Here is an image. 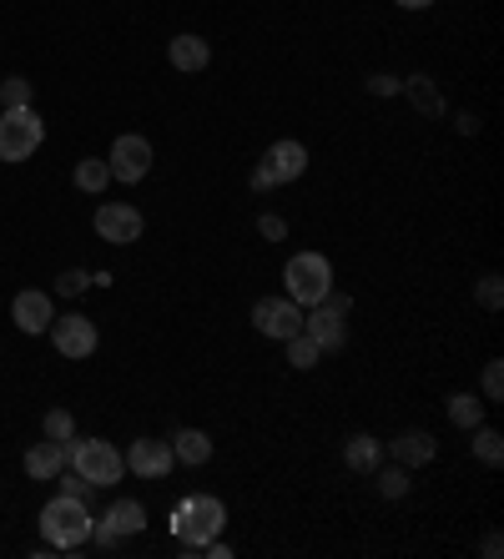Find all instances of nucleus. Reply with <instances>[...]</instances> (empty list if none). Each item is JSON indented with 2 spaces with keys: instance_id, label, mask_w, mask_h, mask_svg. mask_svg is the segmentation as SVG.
I'll use <instances>...</instances> for the list:
<instances>
[{
  "instance_id": "1",
  "label": "nucleus",
  "mask_w": 504,
  "mask_h": 559,
  "mask_svg": "<svg viewBox=\"0 0 504 559\" xmlns=\"http://www.w3.org/2000/svg\"><path fill=\"white\" fill-rule=\"evenodd\" d=\"M92 524H96V514L86 509V499L56 495L51 504L40 509V539L51 549H67V555L92 545Z\"/></svg>"
},
{
  "instance_id": "2",
  "label": "nucleus",
  "mask_w": 504,
  "mask_h": 559,
  "mask_svg": "<svg viewBox=\"0 0 504 559\" xmlns=\"http://www.w3.org/2000/svg\"><path fill=\"white\" fill-rule=\"evenodd\" d=\"M283 298H292L298 308H313L333 293V262L323 252H292L288 267H283Z\"/></svg>"
},
{
  "instance_id": "3",
  "label": "nucleus",
  "mask_w": 504,
  "mask_h": 559,
  "mask_svg": "<svg viewBox=\"0 0 504 559\" xmlns=\"http://www.w3.org/2000/svg\"><path fill=\"white\" fill-rule=\"evenodd\" d=\"M348 312H353V298H344L333 287L323 302L303 308V333L319 343V353H344L348 348Z\"/></svg>"
},
{
  "instance_id": "4",
  "label": "nucleus",
  "mask_w": 504,
  "mask_h": 559,
  "mask_svg": "<svg viewBox=\"0 0 504 559\" xmlns=\"http://www.w3.org/2000/svg\"><path fill=\"white\" fill-rule=\"evenodd\" d=\"M46 142V121L31 106H5L0 111V162H31Z\"/></svg>"
},
{
  "instance_id": "5",
  "label": "nucleus",
  "mask_w": 504,
  "mask_h": 559,
  "mask_svg": "<svg viewBox=\"0 0 504 559\" xmlns=\"http://www.w3.org/2000/svg\"><path fill=\"white\" fill-rule=\"evenodd\" d=\"M227 524V504L217 495H192L182 499V509H177V534H182V545L197 555L207 539H217Z\"/></svg>"
},
{
  "instance_id": "6",
  "label": "nucleus",
  "mask_w": 504,
  "mask_h": 559,
  "mask_svg": "<svg viewBox=\"0 0 504 559\" xmlns=\"http://www.w3.org/2000/svg\"><path fill=\"white\" fill-rule=\"evenodd\" d=\"M71 468H76L92 489H111V484H121V474H127V459H121L107 439H71Z\"/></svg>"
},
{
  "instance_id": "7",
  "label": "nucleus",
  "mask_w": 504,
  "mask_h": 559,
  "mask_svg": "<svg viewBox=\"0 0 504 559\" xmlns=\"http://www.w3.org/2000/svg\"><path fill=\"white\" fill-rule=\"evenodd\" d=\"M308 171V146L292 142V136H283V142H273L263 152V167L252 171V192H267V187H288L298 182Z\"/></svg>"
},
{
  "instance_id": "8",
  "label": "nucleus",
  "mask_w": 504,
  "mask_h": 559,
  "mask_svg": "<svg viewBox=\"0 0 504 559\" xmlns=\"http://www.w3.org/2000/svg\"><path fill=\"white\" fill-rule=\"evenodd\" d=\"M252 328L273 343H288L292 333H303V308L292 298H257L252 302Z\"/></svg>"
},
{
  "instance_id": "9",
  "label": "nucleus",
  "mask_w": 504,
  "mask_h": 559,
  "mask_svg": "<svg viewBox=\"0 0 504 559\" xmlns=\"http://www.w3.org/2000/svg\"><path fill=\"white\" fill-rule=\"evenodd\" d=\"M107 167H111V182H127V187L142 182L146 171H152V142H146V136H136V131L117 136V142H111Z\"/></svg>"
},
{
  "instance_id": "10",
  "label": "nucleus",
  "mask_w": 504,
  "mask_h": 559,
  "mask_svg": "<svg viewBox=\"0 0 504 559\" xmlns=\"http://www.w3.org/2000/svg\"><path fill=\"white\" fill-rule=\"evenodd\" d=\"M46 333H51L56 353H61V358H71V364H76V358H92V353H96V323L86 318V312L51 318V328H46Z\"/></svg>"
},
{
  "instance_id": "11",
  "label": "nucleus",
  "mask_w": 504,
  "mask_h": 559,
  "mask_svg": "<svg viewBox=\"0 0 504 559\" xmlns=\"http://www.w3.org/2000/svg\"><path fill=\"white\" fill-rule=\"evenodd\" d=\"M146 227V217L132 207V202H101L96 207V237L101 242H111V248H127V242H136Z\"/></svg>"
},
{
  "instance_id": "12",
  "label": "nucleus",
  "mask_w": 504,
  "mask_h": 559,
  "mask_svg": "<svg viewBox=\"0 0 504 559\" xmlns=\"http://www.w3.org/2000/svg\"><path fill=\"white\" fill-rule=\"evenodd\" d=\"M121 459H127V468H132L136 479H167V474L177 468L172 439H136Z\"/></svg>"
},
{
  "instance_id": "13",
  "label": "nucleus",
  "mask_w": 504,
  "mask_h": 559,
  "mask_svg": "<svg viewBox=\"0 0 504 559\" xmlns=\"http://www.w3.org/2000/svg\"><path fill=\"white\" fill-rule=\"evenodd\" d=\"M51 318H56V308H51V298H46V293H15V302H11V323L21 328V333H31V338H36V333H46V328H51Z\"/></svg>"
},
{
  "instance_id": "14",
  "label": "nucleus",
  "mask_w": 504,
  "mask_h": 559,
  "mask_svg": "<svg viewBox=\"0 0 504 559\" xmlns=\"http://www.w3.org/2000/svg\"><path fill=\"white\" fill-rule=\"evenodd\" d=\"M388 454H394V464H404V468H419V464H434V454H439V443H434V433H424V429H409V433H398L394 443H384Z\"/></svg>"
},
{
  "instance_id": "15",
  "label": "nucleus",
  "mask_w": 504,
  "mask_h": 559,
  "mask_svg": "<svg viewBox=\"0 0 504 559\" xmlns=\"http://www.w3.org/2000/svg\"><path fill=\"white\" fill-rule=\"evenodd\" d=\"M167 61H172L177 71H187V76H197V71H207V61H213V46L202 36H192V31H182V36H172V46H167Z\"/></svg>"
},
{
  "instance_id": "16",
  "label": "nucleus",
  "mask_w": 504,
  "mask_h": 559,
  "mask_svg": "<svg viewBox=\"0 0 504 559\" xmlns=\"http://www.w3.org/2000/svg\"><path fill=\"white\" fill-rule=\"evenodd\" d=\"M67 464H71V443L46 439V443H31L26 449V474L31 479H56Z\"/></svg>"
},
{
  "instance_id": "17",
  "label": "nucleus",
  "mask_w": 504,
  "mask_h": 559,
  "mask_svg": "<svg viewBox=\"0 0 504 559\" xmlns=\"http://www.w3.org/2000/svg\"><path fill=\"white\" fill-rule=\"evenodd\" d=\"M344 464L353 468V474H373V468L384 464V443L373 439V433H353V439L344 443Z\"/></svg>"
},
{
  "instance_id": "18",
  "label": "nucleus",
  "mask_w": 504,
  "mask_h": 559,
  "mask_svg": "<svg viewBox=\"0 0 504 559\" xmlns=\"http://www.w3.org/2000/svg\"><path fill=\"white\" fill-rule=\"evenodd\" d=\"M101 520H107L121 539H136V534L146 530V509H142V499H111V509Z\"/></svg>"
},
{
  "instance_id": "19",
  "label": "nucleus",
  "mask_w": 504,
  "mask_h": 559,
  "mask_svg": "<svg viewBox=\"0 0 504 559\" xmlns=\"http://www.w3.org/2000/svg\"><path fill=\"white\" fill-rule=\"evenodd\" d=\"M172 454H177V464L202 468L207 459H213V439H207L202 429H177L172 433Z\"/></svg>"
},
{
  "instance_id": "20",
  "label": "nucleus",
  "mask_w": 504,
  "mask_h": 559,
  "mask_svg": "<svg viewBox=\"0 0 504 559\" xmlns=\"http://www.w3.org/2000/svg\"><path fill=\"white\" fill-rule=\"evenodd\" d=\"M444 414H449V424L454 429H479V424H484V404H479L475 393H454L449 399V408H444Z\"/></svg>"
},
{
  "instance_id": "21",
  "label": "nucleus",
  "mask_w": 504,
  "mask_h": 559,
  "mask_svg": "<svg viewBox=\"0 0 504 559\" xmlns=\"http://www.w3.org/2000/svg\"><path fill=\"white\" fill-rule=\"evenodd\" d=\"M404 92H409L413 111H424V117H439V111H444V96H439V86L429 76H409L404 81Z\"/></svg>"
},
{
  "instance_id": "22",
  "label": "nucleus",
  "mask_w": 504,
  "mask_h": 559,
  "mask_svg": "<svg viewBox=\"0 0 504 559\" xmlns=\"http://www.w3.org/2000/svg\"><path fill=\"white\" fill-rule=\"evenodd\" d=\"M107 182H111L107 156H86V162H76V187L81 192H107Z\"/></svg>"
},
{
  "instance_id": "23",
  "label": "nucleus",
  "mask_w": 504,
  "mask_h": 559,
  "mask_svg": "<svg viewBox=\"0 0 504 559\" xmlns=\"http://www.w3.org/2000/svg\"><path fill=\"white\" fill-rule=\"evenodd\" d=\"M475 433V443H469V449H475V459L479 464H504V433L500 429H484V424H479V429H469Z\"/></svg>"
},
{
  "instance_id": "24",
  "label": "nucleus",
  "mask_w": 504,
  "mask_h": 559,
  "mask_svg": "<svg viewBox=\"0 0 504 559\" xmlns=\"http://www.w3.org/2000/svg\"><path fill=\"white\" fill-rule=\"evenodd\" d=\"M283 348H288V364L298 368V373H308V368H319V358H323L319 343L308 338V333H292V338L283 343Z\"/></svg>"
},
{
  "instance_id": "25",
  "label": "nucleus",
  "mask_w": 504,
  "mask_h": 559,
  "mask_svg": "<svg viewBox=\"0 0 504 559\" xmlns=\"http://www.w3.org/2000/svg\"><path fill=\"white\" fill-rule=\"evenodd\" d=\"M373 479H379V495H384V499H404V495H409V468H404V464L373 468Z\"/></svg>"
},
{
  "instance_id": "26",
  "label": "nucleus",
  "mask_w": 504,
  "mask_h": 559,
  "mask_svg": "<svg viewBox=\"0 0 504 559\" xmlns=\"http://www.w3.org/2000/svg\"><path fill=\"white\" fill-rule=\"evenodd\" d=\"M40 429H46V439L71 443L76 439V418H71V408H51V414L40 418Z\"/></svg>"
},
{
  "instance_id": "27",
  "label": "nucleus",
  "mask_w": 504,
  "mask_h": 559,
  "mask_svg": "<svg viewBox=\"0 0 504 559\" xmlns=\"http://www.w3.org/2000/svg\"><path fill=\"white\" fill-rule=\"evenodd\" d=\"M0 106H31V81L26 76H5V81H0Z\"/></svg>"
},
{
  "instance_id": "28",
  "label": "nucleus",
  "mask_w": 504,
  "mask_h": 559,
  "mask_svg": "<svg viewBox=\"0 0 504 559\" xmlns=\"http://www.w3.org/2000/svg\"><path fill=\"white\" fill-rule=\"evenodd\" d=\"M500 302H504V277L490 273L484 283H479V308H484V312H500Z\"/></svg>"
},
{
  "instance_id": "29",
  "label": "nucleus",
  "mask_w": 504,
  "mask_h": 559,
  "mask_svg": "<svg viewBox=\"0 0 504 559\" xmlns=\"http://www.w3.org/2000/svg\"><path fill=\"white\" fill-rule=\"evenodd\" d=\"M56 479H61V495H71V499H92L96 495V489H92V484H86V479H81V474H76V468H61V474H56Z\"/></svg>"
},
{
  "instance_id": "30",
  "label": "nucleus",
  "mask_w": 504,
  "mask_h": 559,
  "mask_svg": "<svg viewBox=\"0 0 504 559\" xmlns=\"http://www.w3.org/2000/svg\"><path fill=\"white\" fill-rule=\"evenodd\" d=\"M484 399H490V404H500V399H504V364H500V358H494V364H484Z\"/></svg>"
},
{
  "instance_id": "31",
  "label": "nucleus",
  "mask_w": 504,
  "mask_h": 559,
  "mask_svg": "<svg viewBox=\"0 0 504 559\" xmlns=\"http://www.w3.org/2000/svg\"><path fill=\"white\" fill-rule=\"evenodd\" d=\"M86 287H92V277L81 273V267H71V273L56 277V293H61V298H76V293H86Z\"/></svg>"
},
{
  "instance_id": "32",
  "label": "nucleus",
  "mask_w": 504,
  "mask_h": 559,
  "mask_svg": "<svg viewBox=\"0 0 504 559\" xmlns=\"http://www.w3.org/2000/svg\"><path fill=\"white\" fill-rule=\"evenodd\" d=\"M92 545H96V549H121V534L111 530L107 520H96V524H92Z\"/></svg>"
},
{
  "instance_id": "33",
  "label": "nucleus",
  "mask_w": 504,
  "mask_h": 559,
  "mask_svg": "<svg viewBox=\"0 0 504 559\" xmlns=\"http://www.w3.org/2000/svg\"><path fill=\"white\" fill-rule=\"evenodd\" d=\"M257 233H263L267 242H283V237H288V222L273 217V212H263V217H257Z\"/></svg>"
},
{
  "instance_id": "34",
  "label": "nucleus",
  "mask_w": 504,
  "mask_h": 559,
  "mask_svg": "<svg viewBox=\"0 0 504 559\" xmlns=\"http://www.w3.org/2000/svg\"><path fill=\"white\" fill-rule=\"evenodd\" d=\"M398 86H404V81H394V76H369V92L373 96H394Z\"/></svg>"
},
{
  "instance_id": "35",
  "label": "nucleus",
  "mask_w": 504,
  "mask_h": 559,
  "mask_svg": "<svg viewBox=\"0 0 504 559\" xmlns=\"http://www.w3.org/2000/svg\"><path fill=\"white\" fill-rule=\"evenodd\" d=\"M479 549H484V555H490V559H500V534H484V545H479Z\"/></svg>"
},
{
  "instance_id": "36",
  "label": "nucleus",
  "mask_w": 504,
  "mask_h": 559,
  "mask_svg": "<svg viewBox=\"0 0 504 559\" xmlns=\"http://www.w3.org/2000/svg\"><path fill=\"white\" fill-rule=\"evenodd\" d=\"M394 5H404V11H429L434 0H394Z\"/></svg>"
}]
</instances>
